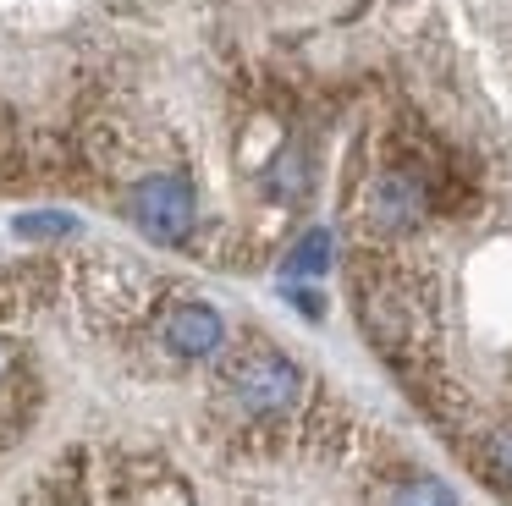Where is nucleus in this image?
I'll use <instances>...</instances> for the list:
<instances>
[{
  "mask_svg": "<svg viewBox=\"0 0 512 506\" xmlns=\"http://www.w3.org/2000/svg\"><path fill=\"white\" fill-rule=\"evenodd\" d=\"M303 187H309V165H303V154H281L276 160V171H270V193L276 198H298Z\"/></svg>",
  "mask_w": 512,
  "mask_h": 506,
  "instance_id": "1a4fd4ad",
  "label": "nucleus"
},
{
  "mask_svg": "<svg viewBox=\"0 0 512 506\" xmlns=\"http://www.w3.org/2000/svg\"><path fill=\"white\" fill-rule=\"evenodd\" d=\"M127 215H133V226L144 231V237L166 242V248H177V242L193 237V220H199V198H193V182L177 171H155L144 176V182L127 193Z\"/></svg>",
  "mask_w": 512,
  "mask_h": 506,
  "instance_id": "f03ea898",
  "label": "nucleus"
},
{
  "mask_svg": "<svg viewBox=\"0 0 512 506\" xmlns=\"http://www.w3.org/2000/svg\"><path fill=\"white\" fill-rule=\"evenodd\" d=\"M12 231H17V237H28V242H50V237H72L78 220L61 215V209H34V215H17Z\"/></svg>",
  "mask_w": 512,
  "mask_h": 506,
  "instance_id": "423d86ee",
  "label": "nucleus"
},
{
  "mask_svg": "<svg viewBox=\"0 0 512 506\" xmlns=\"http://www.w3.org/2000/svg\"><path fill=\"white\" fill-rule=\"evenodd\" d=\"M479 462H485V473L496 484H512V429H496V435H485V446H479Z\"/></svg>",
  "mask_w": 512,
  "mask_h": 506,
  "instance_id": "6e6552de",
  "label": "nucleus"
},
{
  "mask_svg": "<svg viewBox=\"0 0 512 506\" xmlns=\"http://www.w3.org/2000/svg\"><path fill=\"white\" fill-rule=\"evenodd\" d=\"M336 264V242L331 231H303L287 253V281H309V275H325Z\"/></svg>",
  "mask_w": 512,
  "mask_h": 506,
  "instance_id": "39448f33",
  "label": "nucleus"
},
{
  "mask_svg": "<svg viewBox=\"0 0 512 506\" xmlns=\"http://www.w3.org/2000/svg\"><path fill=\"white\" fill-rule=\"evenodd\" d=\"M298 391H303L298 363L281 358V352H270V347H254V352H243V358L226 363V396L254 418L292 413V407H298Z\"/></svg>",
  "mask_w": 512,
  "mask_h": 506,
  "instance_id": "f257e3e1",
  "label": "nucleus"
},
{
  "mask_svg": "<svg viewBox=\"0 0 512 506\" xmlns=\"http://www.w3.org/2000/svg\"><path fill=\"white\" fill-rule=\"evenodd\" d=\"M391 506H457V495L441 479H408L391 490Z\"/></svg>",
  "mask_w": 512,
  "mask_h": 506,
  "instance_id": "0eeeda50",
  "label": "nucleus"
},
{
  "mask_svg": "<svg viewBox=\"0 0 512 506\" xmlns=\"http://www.w3.org/2000/svg\"><path fill=\"white\" fill-rule=\"evenodd\" d=\"M160 341H166V352H177V358H188V363L215 358V352L226 347V319H221V308H210V303H177L160 319Z\"/></svg>",
  "mask_w": 512,
  "mask_h": 506,
  "instance_id": "20e7f679",
  "label": "nucleus"
},
{
  "mask_svg": "<svg viewBox=\"0 0 512 506\" xmlns=\"http://www.w3.org/2000/svg\"><path fill=\"white\" fill-rule=\"evenodd\" d=\"M424 209H430V193H424V182L413 171H380L375 182H369L364 215H369V226H375L380 237L413 231L424 220Z\"/></svg>",
  "mask_w": 512,
  "mask_h": 506,
  "instance_id": "7ed1b4c3",
  "label": "nucleus"
}]
</instances>
